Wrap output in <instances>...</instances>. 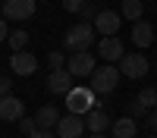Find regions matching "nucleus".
<instances>
[{"instance_id":"obj_1","label":"nucleus","mask_w":157,"mask_h":138,"mask_svg":"<svg viewBox=\"0 0 157 138\" xmlns=\"http://www.w3.org/2000/svg\"><path fill=\"white\" fill-rule=\"evenodd\" d=\"M116 85H120V66H110V63H104L91 72V91L94 94H113Z\"/></svg>"},{"instance_id":"obj_2","label":"nucleus","mask_w":157,"mask_h":138,"mask_svg":"<svg viewBox=\"0 0 157 138\" xmlns=\"http://www.w3.org/2000/svg\"><path fill=\"white\" fill-rule=\"evenodd\" d=\"M94 25H88V22H78V25H72V28L66 32V47L72 50V54H78V50H88L91 44H94Z\"/></svg>"},{"instance_id":"obj_3","label":"nucleus","mask_w":157,"mask_h":138,"mask_svg":"<svg viewBox=\"0 0 157 138\" xmlns=\"http://www.w3.org/2000/svg\"><path fill=\"white\" fill-rule=\"evenodd\" d=\"M66 110L72 116H82V113L94 110V91H91V88H72L66 94Z\"/></svg>"},{"instance_id":"obj_4","label":"nucleus","mask_w":157,"mask_h":138,"mask_svg":"<svg viewBox=\"0 0 157 138\" xmlns=\"http://www.w3.org/2000/svg\"><path fill=\"white\" fill-rule=\"evenodd\" d=\"M116 66H120V75H129V79H145V75L151 72L148 57H141V54H126Z\"/></svg>"},{"instance_id":"obj_5","label":"nucleus","mask_w":157,"mask_h":138,"mask_svg":"<svg viewBox=\"0 0 157 138\" xmlns=\"http://www.w3.org/2000/svg\"><path fill=\"white\" fill-rule=\"evenodd\" d=\"M98 69V63H94V57L88 54V50H78V54H72L69 60H66V72L72 75V79H82V75H88L91 79V72Z\"/></svg>"},{"instance_id":"obj_6","label":"nucleus","mask_w":157,"mask_h":138,"mask_svg":"<svg viewBox=\"0 0 157 138\" xmlns=\"http://www.w3.org/2000/svg\"><path fill=\"white\" fill-rule=\"evenodd\" d=\"M120 22H123L120 13H113V9H98V16H94V32L104 35V38H116Z\"/></svg>"},{"instance_id":"obj_7","label":"nucleus","mask_w":157,"mask_h":138,"mask_svg":"<svg viewBox=\"0 0 157 138\" xmlns=\"http://www.w3.org/2000/svg\"><path fill=\"white\" fill-rule=\"evenodd\" d=\"M3 19H13V22H22L35 13V0H3Z\"/></svg>"},{"instance_id":"obj_8","label":"nucleus","mask_w":157,"mask_h":138,"mask_svg":"<svg viewBox=\"0 0 157 138\" xmlns=\"http://www.w3.org/2000/svg\"><path fill=\"white\" fill-rule=\"evenodd\" d=\"M98 57L104 60V63H120L123 57H126V50H123V41L120 38H101V44H98Z\"/></svg>"},{"instance_id":"obj_9","label":"nucleus","mask_w":157,"mask_h":138,"mask_svg":"<svg viewBox=\"0 0 157 138\" xmlns=\"http://www.w3.org/2000/svg\"><path fill=\"white\" fill-rule=\"evenodd\" d=\"M157 107V91L154 88H145V91H138V97L132 100V104H129V116H145V113H151Z\"/></svg>"},{"instance_id":"obj_10","label":"nucleus","mask_w":157,"mask_h":138,"mask_svg":"<svg viewBox=\"0 0 157 138\" xmlns=\"http://www.w3.org/2000/svg\"><path fill=\"white\" fill-rule=\"evenodd\" d=\"M82 132H88L85 129V119L82 116H60V122H57V138H82Z\"/></svg>"},{"instance_id":"obj_11","label":"nucleus","mask_w":157,"mask_h":138,"mask_svg":"<svg viewBox=\"0 0 157 138\" xmlns=\"http://www.w3.org/2000/svg\"><path fill=\"white\" fill-rule=\"evenodd\" d=\"M10 69L16 72V75H35V69H38V57L29 54V50H19V54L10 57Z\"/></svg>"},{"instance_id":"obj_12","label":"nucleus","mask_w":157,"mask_h":138,"mask_svg":"<svg viewBox=\"0 0 157 138\" xmlns=\"http://www.w3.org/2000/svg\"><path fill=\"white\" fill-rule=\"evenodd\" d=\"M25 116V104H22V100L19 97H0V119H3V122H19Z\"/></svg>"},{"instance_id":"obj_13","label":"nucleus","mask_w":157,"mask_h":138,"mask_svg":"<svg viewBox=\"0 0 157 138\" xmlns=\"http://www.w3.org/2000/svg\"><path fill=\"white\" fill-rule=\"evenodd\" d=\"M107 125H110V116H107V110H104V107H94V110L85 113V129H88L91 135H104V132H107Z\"/></svg>"},{"instance_id":"obj_14","label":"nucleus","mask_w":157,"mask_h":138,"mask_svg":"<svg viewBox=\"0 0 157 138\" xmlns=\"http://www.w3.org/2000/svg\"><path fill=\"white\" fill-rule=\"evenodd\" d=\"M47 91L50 94H69L72 91V75L66 69H54L47 75Z\"/></svg>"},{"instance_id":"obj_15","label":"nucleus","mask_w":157,"mask_h":138,"mask_svg":"<svg viewBox=\"0 0 157 138\" xmlns=\"http://www.w3.org/2000/svg\"><path fill=\"white\" fill-rule=\"evenodd\" d=\"M151 41H154L151 22H135V25H132V44H135V47H148Z\"/></svg>"},{"instance_id":"obj_16","label":"nucleus","mask_w":157,"mask_h":138,"mask_svg":"<svg viewBox=\"0 0 157 138\" xmlns=\"http://www.w3.org/2000/svg\"><path fill=\"white\" fill-rule=\"evenodd\" d=\"M35 122H38V129H44V132H50V129H54V125L60 122V116H57V107H41V110H38L35 113Z\"/></svg>"},{"instance_id":"obj_17","label":"nucleus","mask_w":157,"mask_h":138,"mask_svg":"<svg viewBox=\"0 0 157 138\" xmlns=\"http://www.w3.org/2000/svg\"><path fill=\"white\" fill-rule=\"evenodd\" d=\"M110 129H113V138H135V135H138L135 119H132V116H123V119L110 122Z\"/></svg>"},{"instance_id":"obj_18","label":"nucleus","mask_w":157,"mask_h":138,"mask_svg":"<svg viewBox=\"0 0 157 138\" xmlns=\"http://www.w3.org/2000/svg\"><path fill=\"white\" fill-rule=\"evenodd\" d=\"M123 13H120V16L123 19H129V22H141V13H145V6H141V0H123V6H120Z\"/></svg>"},{"instance_id":"obj_19","label":"nucleus","mask_w":157,"mask_h":138,"mask_svg":"<svg viewBox=\"0 0 157 138\" xmlns=\"http://www.w3.org/2000/svg\"><path fill=\"white\" fill-rule=\"evenodd\" d=\"M6 41H10V50H13V54H19V50H25V47H29V32L16 28V32H10V38H6Z\"/></svg>"},{"instance_id":"obj_20","label":"nucleus","mask_w":157,"mask_h":138,"mask_svg":"<svg viewBox=\"0 0 157 138\" xmlns=\"http://www.w3.org/2000/svg\"><path fill=\"white\" fill-rule=\"evenodd\" d=\"M47 66H50V72L54 69H66V57H63L60 50H50L47 54Z\"/></svg>"},{"instance_id":"obj_21","label":"nucleus","mask_w":157,"mask_h":138,"mask_svg":"<svg viewBox=\"0 0 157 138\" xmlns=\"http://www.w3.org/2000/svg\"><path fill=\"white\" fill-rule=\"evenodd\" d=\"M19 129H22L25 135H35V132H38V122H35V116H22V119H19Z\"/></svg>"},{"instance_id":"obj_22","label":"nucleus","mask_w":157,"mask_h":138,"mask_svg":"<svg viewBox=\"0 0 157 138\" xmlns=\"http://www.w3.org/2000/svg\"><path fill=\"white\" fill-rule=\"evenodd\" d=\"M85 3H88V0H63V9H66V13H82Z\"/></svg>"},{"instance_id":"obj_23","label":"nucleus","mask_w":157,"mask_h":138,"mask_svg":"<svg viewBox=\"0 0 157 138\" xmlns=\"http://www.w3.org/2000/svg\"><path fill=\"white\" fill-rule=\"evenodd\" d=\"M10 88H13V82L6 75H0V97H10Z\"/></svg>"},{"instance_id":"obj_24","label":"nucleus","mask_w":157,"mask_h":138,"mask_svg":"<svg viewBox=\"0 0 157 138\" xmlns=\"http://www.w3.org/2000/svg\"><path fill=\"white\" fill-rule=\"evenodd\" d=\"M148 125H151V132L157 135V110H151V113H148Z\"/></svg>"},{"instance_id":"obj_25","label":"nucleus","mask_w":157,"mask_h":138,"mask_svg":"<svg viewBox=\"0 0 157 138\" xmlns=\"http://www.w3.org/2000/svg\"><path fill=\"white\" fill-rule=\"evenodd\" d=\"M6 38H10V28H6V19L0 16V41H6Z\"/></svg>"},{"instance_id":"obj_26","label":"nucleus","mask_w":157,"mask_h":138,"mask_svg":"<svg viewBox=\"0 0 157 138\" xmlns=\"http://www.w3.org/2000/svg\"><path fill=\"white\" fill-rule=\"evenodd\" d=\"M29 138H57V135H54V132H44V129H38V132L29 135Z\"/></svg>"},{"instance_id":"obj_27","label":"nucleus","mask_w":157,"mask_h":138,"mask_svg":"<svg viewBox=\"0 0 157 138\" xmlns=\"http://www.w3.org/2000/svg\"><path fill=\"white\" fill-rule=\"evenodd\" d=\"M88 138H110V135H88Z\"/></svg>"},{"instance_id":"obj_28","label":"nucleus","mask_w":157,"mask_h":138,"mask_svg":"<svg viewBox=\"0 0 157 138\" xmlns=\"http://www.w3.org/2000/svg\"><path fill=\"white\" fill-rule=\"evenodd\" d=\"M148 138H157V135H148Z\"/></svg>"},{"instance_id":"obj_29","label":"nucleus","mask_w":157,"mask_h":138,"mask_svg":"<svg viewBox=\"0 0 157 138\" xmlns=\"http://www.w3.org/2000/svg\"><path fill=\"white\" fill-rule=\"evenodd\" d=\"M0 6H3V0H0Z\"/></svg>"},{"instance_id":"obj_30","label":"nucleus","mask_w":157,"mask_h":138,"mask_svg":"<svg viewBox=\"0 0 157 138\" xmlns=\"http://www.w3.org/2000/svg\"><path fill=\"white\" fill-rule=\"evenodd\" d=\"M154 91H157V88H154ZM154 110H157V107H154Z\"/></svg>"}]
</instances>
